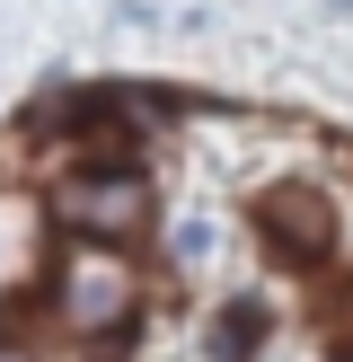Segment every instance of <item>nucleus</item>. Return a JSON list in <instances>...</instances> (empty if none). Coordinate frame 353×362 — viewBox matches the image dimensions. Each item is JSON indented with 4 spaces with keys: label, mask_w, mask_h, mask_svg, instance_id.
<instances>
[{
    "label": "nucleus",
    "mask_w": 353,
    "mask_h": 362,
    "mask_svg": "<svg viewBox=\"0 0 353 362\" xmlns=\"http://www.w3.org/2000/svg\"><path fill=\"white\" fill-rule=\"evenodd\" d=\"M141 310V265L124 257V239H80L53 257V318L71 336H124Z\"/></svg>",
    "instance_id": "nucleus-1"
},
{
    "label": "nucleus",
    "mask_w": 353,
    "mask_h": 362,
    "mask_svg": "<svg viewBox=\"0 0 353 362\" xmlns=\"http://www.w3.org/2000/svg\"><path fill=\"white\" fill-rule=\"evenodd\" d=\"M53 221H71L80 239H141L150 230V177L124 168H71L53 186Z\"/></svg>",
    "instance_id": "nucleus-2"
},
{
    "label": "nucleus",
    "mask_w": 353,
    "mask_h": 362,
    "mask_svg": "<svg viewBox=\"0 0 353 362\" xmlns=\"http://www.w3.org/2000/svg\"><path fill=\"white\" fill-rule=\"evenodd\" d=\"M256 230H265L292 265H327V257H335V204H327L318 186H265V194H256Z\"/></svg>",
    "instance_id": "nucleus-3"
},
{
    "label": "nucleus",
    "mask_w": 353,
    "mask_h": 362,
    "mask_svg": "<svg viewBox=\"0 0 353 362\" xmlns=\"http://www.w3.org/2000/svg\"><path fill=\"white\" fill-rule=\"evenodd\" d=\"M256 336H265V318H256V310H229L221 327H212V354L239 362V354H256Z\"/></svg>",
    "instance_id": "nucleus-4"
}]
</instances>
